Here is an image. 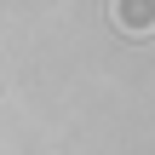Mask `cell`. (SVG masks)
Returning a JSON list of instances; mask_svg holds the SVG:
<instances>
[{"label": "cell", "mask_w": 155, "mask_h": 155, "mask_svg": "<svg viewBox=\"0 0 155 155\" xmlns=\"http://www.w3.org/2000/svg\"><path fill=\"white\" fill-rule=\"evenodd\" d=\"M109 12H115V23L127 35H150L155 29V0H115Z\"/></svg>", "instance_id": "6da1fadb"}]
</instances>
